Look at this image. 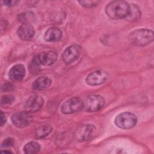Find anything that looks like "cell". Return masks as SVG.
<instances>
[{"label":"cell","instance_id":"6da1fadb","mask_svg":"<svg viewBox=\"0 0 154 154\" xmlns=\"http://www.w3.org/2000/svg\"><path fill=\"white\" fill-rule=\"evenodd\" d=\"M105 12L112 19H125L129 12V4L124 1H114L106 5Z\"/></svg>","mask_w":154,"mask_h":154},{"label":"cell","instance_id":"7a4b0ae2","mask_svg":"<svg viewBox=\"0 0 154 154\" xmlns=\"http://www.w3.org/2000/svg\"><path fill=\"white\" fill-rule=\"evenodd\" d=\"M128 38L132 45L137 46H144L153 41L154 35L153 31L149 29L141 28L131 32Z\"/></svg>","mask_w":154,"mask_h":154},{"label":"cell","instance_id":"3957f363","mask_svg":"<svg viewBox=\"0 0 154 154\" xmlns=\"http://www.w3.org/2000/svg\"><path fill=\"white\" fill-rule=\"evenodd\" d=\"M137 123V116L129 112H124L119 114L115 119L114 123L119 128L123 129H131L134 127Z\"/></svg>","mask_w":154,"mask_h":154},{"label":"cell","instance_id":"277c9868","mask_svg":"<svg viewBox=\"0 0 154 154\" xmlns=\"http://www.w3.org/2000/svg\"><path fill=\"white\" fill-rule=\"evenodd\" d=\"M105 103L104 98L98 94L88 96L84 102V108L85 111L91 112L100 109Z\"/></svg>","mask_w":154,"mask_h":154},{"label":"cell","instance_id":"5b68a950","mask_svg":"<svg viewBox=\"0 0 154 154\" xmlns=\"http://www.w3.org/2000/svg\"><path fill=\"white\" fill-rule=\"evenodd\" d=\"M57 54L54 51H44L37 54L32 60L34 66H51L57 60Z\"/></svg>","mask_w":154,"mask_h":154},{"label":"cell","instance_id":"8992f818","mask_svg":"<svg viewBox=\"0 0 154 154\" xmlns=\"http://www.w3.org/2000/svg\"><path fill=\"white\" fill-rule=\"evenodd\" d=\"M84 107V102L79 97H72L63 103L61 111L64 114H70L77 112Z\"/></svg>","mask_w":154,"mask_h":154},{"label":"cell","instance_id":"52a82bcc","mask_svg":"<svg viewBox=\"0 0 154 154\" xmlns=\"http://www.w3.org/2000/svg\"><path fill=\"white\" fill-rule=\"evenodd\" d=\"M11 120L16 127L24 128L28 126L31 123L32 117L29 112L25 111L13 114L11 116Z\"/></svg>","mask_w":154,"mask_h":154},{"label":"cell","instance_id":"ba28073f","mask_svg":"<svg viewBox=\"0 0 154 154\" xmlns=\"http://www.w3.org/2000/svg\"><path fill=\"white\" fill-rule=\"evenodd\" d=\"M93 125L87 124L80 126L75 132V137L79 141H85L89 140L93 135L95 131Z\"/></svg>","mask_w":154,"mask_h":154},{"label":"cell","instance_id":"9c48e42d","mask_svg":"<svg viewBox=\"0 0 154 154\" xmlns=\"http://www.w3.org/2000/svg\"><path fill=\"white\" fill-rule=\"evenodd\" d=\"M81 51V48L78 45H73L67 47L62 54V59L63 61L67 64H70L79 58Z\"/></svg>","mask_w":154,"mask_h":154},{"label":"cell","instance_id":"30bf717a","mask_svg":"<svg viewBox=\"0 0 154 154\" xmlns=\"http://www.w3.org/2000/svg\"><path fill=\"white\" fill-rule=\"evenodd\" d=\"M108 78V74L107 72L103 70H96L87 75L85 82L89 85H98L104 83Z\"/></svg>","mask_w":154,"mask_h":154},{"label":"cell","instance_id":"8fae6325","mask_svg":"<svg viewBox=\"0 0 154 154\" xmlns=\"http://www.w3.org/2000/svg\"><path fill=\"white\" fill-rule=\"evenodd\" d=\"M43 103L44 100L40 96H31L25 102L24 105V109L25 111H27L29 113L35 112L42 108Z\"/></svg>","mask_w":154,"mask_h":154},{"label":"cell","instance_id":"7c38bea8","mask_svg":"<svg viewBox=\"0 0 154 154\" xmlns=\"http://www.w3.org/2000/svg\"><path fill=\"white\" fill-rule=\"evenodd\" d=\"M17 34L19 38L24 41L31 40L35 34V30L32 25L23 23L17 30Z\"/></svg>","mask_w":154,"mask_h":154},{"label":"cell","instance_id":"4fadbf2b","mask_svg":"<svg viewBox=\"0 0 154 154\" xmlns=\"http://www.w3.org/2000/svg\"><path fill=\"white\" fill-rule=\"evenodd\" d=\"M25 68L23 64H18L13 66L9 70L8 76L12 81L22 80L25 75Z\"/></svg>","mask_w":154,"mask_h":154},{"label":"cell","instance_id":"5bb4252c","mask_svg":"<svg viewBox=\"0 0 154 154\" xmlns=\"http://www.w3.org/2000/svg\"><path fill=\"white\" fill-rule=\"evenodd\" d=\"M62 35L61 31L57 27H51L48 29L44 35V40L48 42L58 41Z\"/></svg>","mask_w":154,"mask_h":154},{"label":"cell","instance_id":"9a60e30c","mask_svg":"<svg viewBox=\"0 0 154 154\" xmlns=\"http://www.w3.org/2000/svg\"><path fill=\"white\" fill-rule=\"evenodd\" d=\"M51 79L47 76H40L37 78L32 84V88L35 91H40L48 88L51 84Z\"/></svg>","mask_w":154,"mask_h":154},{"label":"cell","instance_id":"2e32d148","mask_svg":"<svg viewBox=\"0 0 154 154\" xmlns=\"http://www.w3.org/2000/svg\"><path fill=\"white\" fill-rule=\"evenodd\" d=\"M141 16V12L137 4H129V12L126 20L130 22H136L140 19Z\"/></svg>","mask_w":154,"mask_h":154},{"label":"cell","instance_id":"e0dca14e","mask_svg":"<svg viewBox=\"0 0 154 154\" xmlns=\"http://www.w3.org/2000/svg\"><path fill=\"white\" fill-rule=\"evenodd\" d=\"M52 131V127L50 125H41L38 127L34 133L37 138H43L51 134Z\"/></svg>","mask_w":154,"mask_h":154},{"label":"cell","instance_id":"ac0fdd59","mask_svg":"<svg viewBox=\"0 0 154 154\" xmlns=\"http://www.w3.org/2000/svg\"><path fill=\"white\" fill-rule=\"evenodd\" d=\"M40 150V144L36 141H31L26 143L24 147L23 151L26 154H34L38 153Z\"/></svg>","mask_w":154,"mask_h":154},{"label":"cell","instance_id":"d6986e66","mask_svg":"<svg viewBox=\"0 0 154 154\" xmlns=\"http://www.w3.org/2000/svg\"><path fill=\"white\" fill-rule=\"evenodd\" d=\"M18 20L23 23H29L33 22L35 20V15L31 11H26L20 13L18 15Z\"/></svg>","mask_w":154,"mask_h":154},{"label":"cell","instance_id":"ffe728a7","mask_svg":"<svg viewBox=\"0 0 154 154\" xmlns=\"http://www.w3.org/2000/svg\"><path fill=\"white\" fill-rule=\"evenodd\" d=\"M14 100V97L12 95H4L1 97V105H11Z\"/></svg>","mask_w":154,"mask_h":154},{"label":"cell","instance_id":"44dd1931","mask_svg":"<svg viewBox=\"0 0 154 154\" xmlns=\"http://www.w3.org/2000/svg\"><path fill=\"white\" fill-rule=\"evenodd\" d=\"M78 2L84 7L93 8L97 5L99 3V1H79Z\"/></svg>","mask_w":154,"mask_h":154},{"label":"cell","instance_id":"7402d4cb","mask_svg":"<svg viewBox=\"0 0 154 154\" xmlns=\"http://www.w3.org/2000/svg\"><path fill=\"white\" fill-rule=\"evenodd\" d=\"M14 143V141L13 138H5L3 142L1 144V147H8L13 146Z\"/></svg>","mask_w":154,"mask_h":154},{"label":"cell","instance_id":"603a6c76","mask_svg":"<svg viewBox=\"0 0 154 154\" xmlns=\"http://www.w3.org/2000/svg\"><path fill=\"white\" fill-rule=\"evenodd\" d=\"M14 88V85L11 83H5L2 86V91H8L12 90Z\"/></svg>","mask_w":154,"mask_h":154},{"label":"cell","instance_id":"cb8c5ba5","mask_svg":"<svg viewBox=\"0 0 154 154\" xmlns=\"http://www.w3.org/2000/svg\"><path fill=\"white\" fill-rule=\"evenodd\" d=\"M18 1H13V0H7V1H4L2 2V3L5 5V6H8V7H11L13 6L14 5H16V4L17 2Z\"/></svg>","mask_w":154,"mask_h":154},{"label":"cell","instance_id":"d4e9b609","mask_svg":"<svg viewBox=\"0 0 154 154\" xmlns=\"http://www.w3.org/2000/svg\"><path fill=\"white\" fill-rule=\"evenodd\" d=\"M6 117L2 111H1V126H2L6 122Z\"/></svg>","mask_w":154,"mask_h":154},{"label":"cell","instance_id":"484cf974","mask_svg":"<svg viewBox=\"0 0 154 154\" xmlns=\"http://www.w3.org/2000/svg\"><path fill=\"white\" fill-rule=\"evenodd\" d=\"M2 153H11V151H8V150H1Z\"/></svg>","mask_w":154,"mask_h":154}]
</instances>
